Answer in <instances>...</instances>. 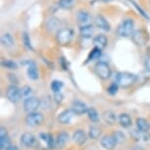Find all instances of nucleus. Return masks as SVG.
I'll return each instance as SVG.
<instances>
[{"instance_id": "nucleus-29", "label": "nucleus", "mask_w": 150, "mask_h": 150, "mask_svg": "<svg viewBox=\"0 0 150 150\" xmlns=\"http://www.w3.org/2000/svg\"><path fill=\"white\" fill-rule=\"evenodd\" d=\"M129 1L131 2V3L132 4V6H134V7L135 8V9H137V10L138 11V12H139V14L143 17L144 19H146V20H149V19H150V17H149L148 14L145 13V11H144V10L142 9V8H141V7L139 6V5H138V4L137 3V2L134 1V0H129Z\"/></svg>"}, {"instance_id": "nucleus-12", "label": "nucleus", "mask_w": 150, "mask_h": 150, "mask_svg": "<svg viewBox=\"0 0 150 150\" xmlns=\"http://www.w3.org/2000/svg\"><path fill=\"white\" fill-rule=\"evenodd\" d=\"M100 142H101V145H102L103 148H105L107 150H113L118 144L112 134L111 135H104V137L101 138Z\"/></svg>"}, {"instance_id": "nucleus-42", "label": "nucleus", "mask_w": 150, "mask_h": 150, "mask_svg": "<svg viewBox=\"0 0 150 150\" xmlns=\"http://www.w3.org/2000/svg\"><path fill=\"white\" fill-rule=\"evenodd\" d=\"M132 150H144V148L141 146H134Z\"/></svg>"}, {"instance_id": "nucleus-21", "label": "nucleus", "mask_w": 150, "mask_h": 150, "mask_svg": "<svg viewBox=\"0 0 150 150\" xmlns=\"http://www.w3.org/2000/svg\"><path fill=\"white\" fill-rule=\"evenodd\" d=\"M77 19H78L79 24L81 25V27H83V26H86V25H89L88 22L90 20V15L87 11L81 10V11H79V13L77 15Z\"/></svg>"}, {"instance_id": "nucleus-19", "label": "nucleus", "mask_w": 150, "mask_h": 150, "mask_svg": "<svg viewBox=\"0 0 150 150\" xmlns=\"http://www.w3.org/2000/svg\"><path fill=\"white\" fill-rule=\"evenodd\" d=\"M135 125H137V131H139L141 134L147 132L150 129V124L144 118H137V122H135Z\"/></svg>"}, {"instance_id": "nucleus-38", "label": "nucleus", "mask_w": 150, "mask_h": 150, "mask_svg": "<svg viewBox=\"0 0 150 150\" xmlns=\"http://www.w3.org/2000/svg\"><path fill=\"white\" fill-rule=\"evenodd\" d=\"M8 78H9V81H10V83H12V86H16V84L18 83V80H17V78L15 77V75L10 74V75L8 76Z\"/></svg>"}, {"instance_id": "nucleus-31", "label": "nucleus", "mask_w": 150, "mask_h": 150, "mask_svg": "<svg viewBox=\"0 0 150 150\" xmlns=\"http://www.w3.org/2000/svg\"><path fill=\"white\" fill-rule=\"evenodd\" d=\"M58 5L63 9H70L74 6V0H59Z\"/></svg>"}, {"instance_id": "nucleus-33", "label": "nucleus", "mask_w": 150, "mask_h": 150, "mask_svg": "<svg viewBox=\"0 0 150 150\" xmlns=\"http://www.w3.org/2000/svg\"><path fill=\"white\" fill-rule=\"evenodd\" d=\"M58 25H59L58 19H56V18H51V19H49V20L47 21L46 26H47V28H48V30H54V29H56V28L58 27Z\"/></svg>"}, {"instance_id": "nucleus-26", "label": "nucleus", "mask_w": 150, "mask_h": 150, "mask_svg": "<svg viewBox=\"0 0 150 150\" xmlns=\"http://www.w3.org/2000/svg\"><path fill=\"white\" fill-rule=\"evenodd\" d=\"M101 129L98 128L97 126H90L89 127V131H88V137L91 139H97V138L100 137L101 135Z\"/></svg>"}, {"instance_id": "nucleus-37", "label": "nucleus", "mask_w": 150, "mask_h": 150, "mask_svg": "<svg viewBox=\"0 0 150 150\" xmlns=\"http://www.w3.org/2000/svg\"><path fill=\"white\" fill-rule=\"evenodd\" d=\"M22 93H23V97L28 98V97H30V95H32V93H33V90L30 86H24L22 88Z\"/></svg>"}, {"instance_id": "nucleus-6", "label": "nucleus", "mask_w": 150, "mask_h": 150, "mask_svg": "<svg viewBox=\"0 0 150 150\" xmlns=\"http://www.w3.org/2000/svg\"><path fill=\"white\" fill-rule=\"evenodd\" d=\"M6 96L8 100L13 103H18L23 97L22 89H20L17 86H10L6 90Z\"/></svg>"}, {"instance_id": "nucleus-23", "label": "nucleus", "mask_w": 150, "mask_h": 150, "mask_svg": "<svg viewBox=\"0 0 150 150\" xmlns=\"http://www.w3.org/2000/svg\"><path fill=\"white\" fill-rule=\"evenodd\" d=\"M118 121L123 128H129V127L132 126V118L129 117V114H126V113H122V114L119 115Z\"/></svg>"}, {"instance_id": "nucleus-25", "label": "nucleus", "mask_w": 150, "mask_h": 150, "mask_svg": "<svg viewBox=\"0 0 150 150\" xmlns=\"http://www.w3.org/2000/svg\"><path fill=\"white\" fill-rule=\"evenodd\" d=\"M1 43L5 47H12L15 44V40H14V38L11 33H4L1 38Z\"/></svg>"}, {"instance_id": "nucleus-35", "label": "nucleus", "mask_w": 150, "mask_h": 150, "mask_svg": "<svg viewBox=\"0 0 150 150\" xmlns=\"http://www.w3.org/2000/svg\"><path fill=\"white\" fill-rule=\"evenodd\" d=\"M23 40H24V44L25 46H26L28 49H33V46H32V42H30V38L29 35H28V33H23Z\"/></svg>"}, {"instance_id": "nucleus-39", "label": "nucleus", "mask_w": 150, "mask_h": 150, "mask_svg": "<svg viewBox=\"0 0 150 150\" xmlns=\"http://www.w3.org/2000/svg\"><path fill=\"white\" fill-rule=\"evenodd\" d=\"M54 99L57 102H62V100H63V95L61 94V92L54 93Z\"/></svg>"}, {"instance_id": "nucleus-17", "label": "nucleus", "mask_w": 150, "mask_h": 150, "mask_svg": "<svg viewBox=\"0 0 150 150\" xmlns=\"http://www.w3.org/2000/svg\"><path fill=\"white\" fill-rule=\"evenodd\" d=\"M102 119L107 125H115L116 122L118 121V117L116 115V113L112 110H106L103 112L102 114Z\"/></svg>"}, {"instance_id": "nucleus-16", "label": "nucleus", "mask_w": 150, "mask_h": 150, "mask_svg": "<svg viewBox=\"0 0 150 150\" xmlns=\"http://www.w3.org/2000/svg\"><path fill=\"white\" fill-rule=\"evenodd\" d=\"M73 140L75 141V143H77L78 145H80V146L83 145L87 140L86 134L83 129H77V131H75V132L73 134Z\"/></svg>"}, {"instance_id": "nucleus-36", "label": "nucleus", "mask_w": 150, "mask_h": 150, "mask_svg": "<svg viewBox=\"0 0 150 150\" xmlns=\"http://www.w3.org/2000/svg\"><path fill=\"white\" fill-rule=\"evenodd\" d=\"M118 90H119V84L116 83H111L108 86V88H107V91H108L109 94H111V95H115L116 93L118 92Z\"/></svg>"}, {"instance_id": "nucleus-24", "label": "nucleus", "mask_w": 150, "mask_h": 150, "mask_svg": "<svg viewBox=\"0 0 150 150\" xmlns=\"http://www.w3.org/2000/svg\"><path fill=\"white\" fill-rule=\"evenodd\" d=\"M39 137L40 139L43 141V142L46 144V145L49 147V148H53L55 146V139L52 137L51 134H39Z\"/></svg>"}, {"instance_id": "nucleus-27", "label": "nucleus", "mask_w": 150, "mask_h": 150, "mask_svg": "<svg viewBox=\"0 0 150 150\" xmlns=\"http://www.w3.org/2000/svg\"><path fill=\"white\" fill-rule=\"evenodd\" d=\"M87 117L92 123H97L99 121V114L97 112V110L93 107H88V110H87Z\"/></svg>"}, {"instance_id": "nucleus-18", "label": "nucleus", "mask_w": 150, "mask_h": 150, "mask_svg": "<svg viewBox=\"0 0 150 150\" xmlns=\"http://www.w3.org/2000/svg\"><path fill=\"white\" fill-rule=\"evenodd\" d=\"M27 75L30 80L36 81L39 78V73L35 62H30L27 68Z\"/></svg>"}, {"instance_id": "nucleus-2", "label": "nucleus", "mask_w": 150, "mask_h": 150, "mask_svg": "<svg viewBox=\"0 0 150 150\" xmlns=\"http://www.w3.org/2000/svg\"><path fill=\"white\" fill-rule=\"evenodd\" d=\"M115 81L116 83L119 84V86L129 87L137 81V76L129 72H120L116 75Z\"/></svg>"}, {"instance_id": "nucleus-14", "label": "nucleus", "mask_w": 150, "mask_h": 150, "mask_svg": "<svg viewBox=\"0 0 150 150\" xmlns=\"http://www.w3.org/2000/svg\"><path fill=\"white\" fill-rule=\"evenodd\" d=\"M69 139H70V135L68 132H59L55 138V146H57L58 148H63V147L66 146Z\"/></svg>"}, {"instance_id": "nucleus-34", "label": "nucleus", "mask_w": 150, "mask_h": 150, "mask_svg": "<svg viewBox=\"0 0 150 150\" xmlns=\"http://www.w3.org/2000/svg\"><path fill=\"white\" fill-rule=\"evenodd\" d=\"M112 135H113V137H114L115 139H116V141H117V143L123 142V141L125 140V138H126V137H125V134H124V132H122L120 131H117V132H113Z\"/></svg>"}, {"instance_id": "nucleus-30", "label": "nucleus", "mask_w": 150, "mask_h": 150, "mask_svg": "<svg viewBox=\"0 0 150 150\" xmlns=\"http://www.w3.org/2000/svg\"><path fill=\"white\" fill-rule=\"evenodd\" d=\"M64 83L60 81H53L51 83V90L54 93L61 92V89L63 88Z\"/></svg>"}, {"instance_id": "nucleus-43", "label": "nucleus", "mask_w": 150, "mask_h": 150, "mask_svg": "<svg viewBox=\"0 0 150 150\" xmlns=\"http://www.w3.org/2000/svg\"><path fill=\"white\" fill-rule=\"evenodd\" d=\"M101 1H103V2H110V1H112V0H101Z\"/></svg>"}, {"instance_id": "nucleus-5", "label": "nucleus", "mask_w": 150, "mask_h": 150, "mask_svg": "<svg viewBox=\"0 0 150 150\" xmlns=\"http://www.w3.org/2000/svg\"><path fill=\"white\" fill-rule=\"evenodd\" d=\"M40 106V100L38 97L35 96H30V97L25 98L24 102H23V107H24L25 112L30 114V113L36 112L38 107Z\"/></svg>"}, {"instance_id": "nucleus-41", "label": "nucleus", "mask_w": 150, "mask_h": 150, "mask_svg": "<svg viewBox=\"0 0 150 150\" xmlns=\"http://www.w3.org/2000/svg\"><path fill=\"white\" fill-rule=\"evenodd\" d=\"M6 150H20V149H19V147L17 145H13V144H11L10 146L7 147Z\"/></svg>"}, {"instance_id": "nucleus-3", "label": "nucleus", "mask_w": 150, "mask_h": 150, "mask_svg": "<svg viewBox=\"0 0 150 150\" xmlns=\"http://www.w3.org/2000/svg\"><path fill=\"white\" fill-rule=\"evenodd\" d=\"M94 70H95L96 75L100 79H102V80H108L112 75L111 68H110L107 62H104V61L97 62L94 66Z\"/></svg>"}, {"instance_id": "nucleus-32", "label": "nucleus", "mask_w": 150, "mask_h": 150, "mask_svg": "<svg viewBox=\"0 0 150 150\" xmlns=\"http://www.w3.org/2000/svg\"><path fill=\"white\" fill-rule=\"evenodd\" d=\"M2 66L6 68V69H10V70L17 69V63L12 60H4L2 62Z\"/></svg>"}, {"instance_id": "nucleus-7", "label": "nucleus", "mask_w": 150, "mask_h": 150, "mask_svg": "<svg viewBox=\"0 0 150 150\" xmlns=\"http://www.w3.org/2000/svg\"><path fill=\"white\" fill-rule=\"evenodd\" d=\"M74 38V30L72 29H62L60 30H58L56 38L57 41L62 45H66L72 40V38Z\"/></svg>"}, {"instance_id": "nucleus-28", "label": "nucleus", "mask_w": 150, "mask_h": 150, "mask_svg": "<svg viewBox=\"0 0 150 150\" xmlns=\"http://www.w3.org/2000/svg\"><path fill=\"white\" fill-rule=\"evenodd\" d=\"M101 54H102V50L99 49V48H97V47H94L91 50V51L89 52V55H88V57H87L86 63H88V62H90V61H93V60H96V59H98L101 56Z\"/></svg>"}, {"instance_id": "nucleus-40", "label": "nucleus", "mask_w": 150, "mask_h": 150, "mask_svg": "<svg viewBox=\"0 0 150 150\" xmlns=\"http://www.w3.org/2000/svg\"><path fill=\"white\" fill-rule=\"evenodd\" d=\"M144 66H145V69L150 73V56L145 60V63H144Z\"/></svg>"}, {"instance_id": "nucleus-22", "label": "nucleus", "mask_w": 150, "mask_h": 150, "mask_svg": "<svg viewBox=\"0 0 150 150\" xmlns=\"http://www.w3.org/2000/svg\"><path fill=\"white\" fill-rule=\"evenodd\" d=\"M93 32H94V28L90 24L80 28V35L83 38H90L93 35Z\"/></svg>"}, {"instance_id": "nucleus-9", "label": "nucleus", "mask_w": 150, "mask_h": 150, "mask_svg": "<svg viewBox=\"0 0 150 150\" xmlns=\"http://www.w3.org/2000/svg\"><path fill=\"white\" fill-rule=\"evenodd\" d=\"M72 111L74 112L75 115H83L86 114L87 110H88V107L84 102L81 100H75L72 103V107H71Z\"/></svg>"}, {"instance_id": "nucleus-44", "label": "nucleus", "mask_w": 150, "mask_h": 150, "mask_svg": "<svg viewBox=\"0 0 150 150\" xmlns=\"http://www.w3.org/2000/svg\"><path fill=\"white\" fill-rule=\"evenodd\" d=\"M149 137H150V134H149Z\"/></svg>"}, {"instance_id": "nucleus-11", "label": "nucleus", "mask_w": 150, "mask_h": 150, "mask_svg": "<svg viewBox=\"0 0 150 150\" xmlns=\"http://www.w3.org/2000/svg\"><path fill=\"white\" fill-rule=\"evenodd\" d=\"M11 145V139L8 134L7 129L4 127L0 128V149L6 150L8 146Z\"/></svg>"}, {"instance_id": "nucleus-13", "label": "nucleus", "mask_w": 150, "mask_h": 150, "mask_svg": "<svg viewBox=\"0 0 150 150\" xmlns=\"http://www.w3.org/2000/svg\"><path fill=\"white\" fill-rule=\"evenodd\" d=\"M75 115L72 109H66L62 111L60 114L58 115V122L61 125H68L71 123L73 119V116Z\"/></svg>"}, {"instance_id": "nucleus-8", "label": "nucleus", "mask_w": 150, "mask_h": 150, "mask_svg": "<svg viewBox=\"0 0 150 150\" xmlns=\"http://www.w3.org/2000/svg\"><path fill=\"white\" fill-rule=\"evenodd\" d=\"M35 141H36L35 135L30 132H24V134L21 135V138H20V142L25 147H33L35 145Z\"/></svg>"}, {"instance_id": "nucleus-15", "label": "nucleus", "mask_w": 150, "mask_h": 150, "mask_svg": "<svg viewBox=\"0 0 150 150\" xmlns=\"http://www.w3.org/2000/svg\"><path fill=\"white\" fill-rule=\"evenodd\" d=\"M95 25L98 29L105 30V32H110L111 30V26H110L109 22L104 18L102 15H97L95 18Z\"/></svg>"}, {"instance_id": "nucleus-10", "label": "nucleus", "mask_w": 150, "mask_h": 150, "mask_svg": "<svg viewBox=\"0 0 150 150\" xmlns=\"http://www.w3.org/2000/svg\"><path fill=\"white\" fill-rule=\"evenodd\" d=\"M132 39H134V43L138 45V46H143V45L146 44L148 36H147V33L143 30H138L134 33Z\"/></svg>"}, {"instance_id": "nucleus-1", "label": "nucleus", "mask_w": 150, "mask_h": 150, "mask_svg": "<svg viewBox=\"0 0 150 150\" xmlns=\"http://www.w3.org/2000/svg\"><path fill=\"white\" fill-rule=\"evenodd\" d=\"M134 33V21L131 18H127L121 22L118 26L117 33L121 38H129Z\"/></svg>"}, {"instance_id": "nucleus-4", "label": "nucleus", "mask_w": 150, "mask_h": 150, "mask_svg": "<svg viewBox=\"0 0 150 150\" xmlns=\"http://www.w3.org/2000/svg\"><path fill=\"white\" fill-rule=\"evenodd\" d=\"M43 120H44L43 115L38 111L28 114L26 116V119H25L27 126L30 127V128H36V127L40 126L43 123Z\"/></svg>"}, {"instance_id": "nucleus-20", "label": "nucleus", "mask_w": 150, "mask_h": 150, "mask_svg": "<svg viewBox=\"0 0 150 150\" xmlns=\"http://www.w3.org/2000/svg\"><path fill=\"white\" fill-rule=\"evenodd\" d=\"M107 43H108V39L104 35H98L93 38L94 47H97L101 50H103L107 46Z\"/></svg>"}]
</instances>
